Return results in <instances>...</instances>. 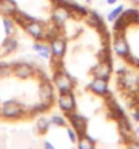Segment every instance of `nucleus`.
Here are the masks:
<instances>
[{
  "label": "nucleus",
  "mask_w": 139,
  "mask_h": 149,
  "mask_svg": "<svg viewBox=\"0 0 139 149\" xmlns=\"http://www.w3.org/2000/svg\"><path fill=\"white\" fill-rule=\"evenodd\" d=\"M24 115V106L16 100H7L3 103L1 117L6 119H18Z\"/></svg>",
  "instance_id": "1"
},
{
  "label": "nucleus",
  "mask_w": 139,
  "mask_h": 149,
  "mask_svg": "<svg viewBox=\"0 0 139 149\" xmlns=\"http://www.w3.org/2000/svg\"><path fill=\"white\" fill-rule=\"evenodd\" d=\"M53 81H54L55 87L59 90V94H65V92H72L73 91V86H74L73 80L62 69H58V71L54 72Z\"/></svg>",
  "instance_id": "2"
},
{
  "label": "nucleus",
  "mask_w": 139,
  "mask_h": 149,
  "mask_svg": "<svg viewBox=\"0 0 139 149\" xmlns=\"http://www.w3.org/2000/svg\"><path fill=\"white\" fill-rule=\"evenodd\" d=\"M39 99L41 102H43L45 104H47L49 107H51L53 102H54V88L51 86L50 81H42L39 86Z\"/></svg>",
  "instance_id": "3"
},
{
  "label": "nucleus",
  "mask_w": 139,
  "mask_h": 149,
  "mask_svg": "<svg viewBox=\"0 0 139 149\" xmlns=\"http://www.w3.org/2000/svg\"><path fill=\"white\" fill-rule=\"evenodd\" d=\"M66 115L69 118L73 129L78 133V137H80V136H84V134L86 133V123H88L86 118H84L82 115H80V114H77V113H73V111L69 114H66Z\"/></svg>",
  "instance_id": "4"
},
{
  "label": "nucleus",
  "mask_w": 139,
  "mask_h": 149,
  "mask_svg": "<svg viewBox=\"0 0 139 149\" xmlns=\"http://www.w3.org/2000/svg\"><path fill=\"white\" fill-rule=\"evenodd\" d=\"M58 106H59V109L65 114H69L72 111H74V109H76V99H74L73 91L59 95V98H58Z\"/></svg>",
  "instance_id": "5"
},
{
  "label": "nucleus",
  "mask_w": 139,
  "mask_h": 149,
  "mask_svg": "<svg viewBox=\"0 0 139 149\" xmlns=\"http://www.w3.org/2000/svg\"><path fill=\"white\" fill-rule=\"evenodd\" d=\"M14 74L22 80H26V79H30L31 76H34L35 69L28 63H16L14 64Z\"/></svg>",
  "instance_id": "6"
},
{
  "label": "nucleus",
  "mask_w": 139,
  "mask_h": 149,
  "mask_svg": "<svg viewBox=\"0 0 139 149\" xmlns=\"http://www.w3.org/2000/svg\"><path fill=\"white\" fill-rule=\"evenodd\" d=\"M51 18H53V23L57 24L58 27H62L64 23L70 18V11L62 6H55L53 14H51Z\"/></svg>",
  "instance_id": "7"
},
{
  "label": "nucleus",
  "mask_w": 139,
  "mask_h": 149,
  "mask_svg": "<svg viewBox=\"0 0 139 149\" xmlns=\"http://www.w3.org/2000/svg\"><path fill=\"white\" fill-rule=\"evenodd\" d=\"M24 30L27 31V34H30L33 38L35 39H43L45 37V26L43 23H41L39 20H34V22H30V23L24 27Z\"/></svg>",
  "instance_id": "8"
},
{
  "label": "nucleus",
  "mask_w": 139,
  "mask_h": 149,
  "mask_svg": "<svg viewBox=\"0 0 139 149\" xmlns=\"http://www.w3.org/2000/svg\"><path fill=\"white\" fill-rule=\"evenodd\" d=\"M113 52L122 58H126L130 54V46H128L127 41H126V37L113 38Z\"/></svg>",
  "instance_id": "9"
},
{
  "label": "nucleus",
  "mask_w": 139,
  "mask_h": 149,
  "mask_svg": "<svg viewBox=\"0 0 139 149\" xmlns=\"http://www.w3.org/2000/svg\"><path fill=\"white\" fill-rule=\"evenodd\" d=\"M93 76L99 79H104V80H108L109 76H111L112 72V65L108 63H104V61H100L96 67L93 68Z\"/></svg>",
  "instance_id": "10"
},
{
  "label": "nucleus",
  "mask_w": 139,
  "mask_h": 149,
  "mask_svg": "<svg viewBox=\"0 0 139 149\" xmlns=\"http://www.w3.org/2000/svg\"><path fill=\"white\" fill-rule=\"evenodd\" d=\"M88 88L92 91L93 94L96 95H101L104 96V94L108 91V80H104V79H99V77H95L91 84L88 86Z\"/></svg>",
  "instance_id": "11"
},
{
  "label": "nucleus",
  "mask_w": 139,
  "mask_h": 149,
  "mask_svg": "<svg viewBox=\"0 0 139 149\" xmlns=\"http://www.w3.org/2000/svg\"><path fill=\"white\" fill-rule=\"evenodd\" d=\"M50 49H51V54L57 56V57H64L66 50V42L65 39L61 38H55L50 42Z\"/></svg>",
  "instance_id": "12"
},
{
  "label": "nucleus",
  "mask_w": 139,
  "mask_h": 149,
  "mask_svg": "<svg viewBox=\"0 0 139 149\" xmlns=\"http://www.w3.org/2000/svg\"><path fill=\"white\" fill-rule=\"evenodd\" d=\"M18 49V41L12 36H8L7 38L4 39L3 45L0 47V56H6V54H10L12 52H15Z\"/></svg>",
  "instance_id": "13"
},
{
  "label": "nucleus",
  "mask_w": 139,
  "mask_h": 149,
  "mask_svg": "<svg viewBox=\"0 0 139 149\" xmlns=\"http://www.w3.org/2000/svg\"><path fill=\"white\" fill-rule=\"evenodd\" d=\"M18 11V6L14 0H1L0 1V12L4 16H11Z\"/></svg>",
  "instance_id": "14"
},
{
  "label": "nucleus",
  "mask_w": 139,
  "mask_h": 149,
  "mask_svg": "<svg viewBox=\"0 0 139 149\" xmlns=\"http://www.w3.org/2000/svg\"><path fill=\"white\" fill-rule=\"evenodd\" d=\"M12 19H14V22L15 23H18V24H20L22 27H26L30 22H34V20H37V18H34V16H31V15H28V14H26V12H23V11H18L12 15Z\"/></svg>",
  "instance_id": "15"
},
{
  "label": "nucleus",
  "mask_w": 139,
  "mask_h": 149,
  "mask_svg": "<svg viewBox=\"0 0 139 149\" xmlns=\"http://www.w3.org/2000/svg\"><path fill=\"white\" fill-rule=\"evenodd\" d=\"M95 146V138L85 133L78 137V148L80 149H92Z\"/></svg>",
  "instance_id": "16"
},
{
  "label": "nucleus",
  "mask_w": 139,
  "mask_h": 149,
  "mask_svg": "<svg viewBox=\"0 0 139 149\" xmlns=\"http://www.w3.org/2000/svg\"><path fill=\"white\" fill-rule=\"evenodd\" d=\"M3 27L7 36H12L15 33V23H14V19H11V16L3 18Z\"/></svg>",
  "instance_id": "17"
},
{
  "label": "nucleus",
  "mask_w": 139,
  "mask_h": 149,
  "mask_svg": "<svg viewBox=\"0 0 139 149\" xmlns=\"http://www.w3.org/2000/svg\"><path fill=\"white\" fill-rule=\"evenodd\" d=\"M49 127H50V119H47L45 117H41L37 121V129H38V132L41 134L46 133L47 130H49Z\"/></svg>",
  "instance_id": "18"
},
{
  "label": "nucleus",
  "mask_w": 139,
  "mask_h": 149,
  "mask_svg": "<svg viewBox=\"0 0 139 149\" xmlns=\"http://www.w3.org/2000/svg\"><path fill=\"white\" fill-rule=\"evenodd\" d=\"M14 73V64L0 63V77H7Z\"/></svg>",
  "instance_id": "19"
},
{
  "label": "nucleus",
  "mask_w": 139,
  "mask_h": 149,
  "mask_svg": "<svg viewBox=\"0 0 139 149\" xmlns=\"http://www.w3.org/2000/svg\"><path fill=\"white\" fill-rule=\"evenodd\" d=\"M123 11H124V7L122 6V4H120V6H118L116 8H113V10L109 12L108 15H107V20H109V22H113V20H115L116 18H118V16H119Z\"/></svg>",
  "instance_id": "20"
},
{
  "label": "nucleus",
  "mask_w": 139,
  "mask_h": 149,
  "mask_svg": "<svg viewBox=\"0 0 139 149\" xmlns=\"http://www.w3.org/2000/svg\"><path fill=\"white\" fill-rule=\"evenodd\" d=\"M50 123H53V125H55V126H64V127H65L66 121H65V118L64 117H59V115H51Z\"/></svg>",
  "instance_id": "21"
},
{
  "label": "nucleus",
  "mask_w": 139,
  "mask_h": 149,
  "mask_svg": "<svg viewBox=\"0 0 139 149\" xmlns=\"http://www.w3.org/2000/svg\"><path fill=\"white\" fill-rule=\"evenodd\" d=\"M66 133H68V136H69V140L72 142H77L78 141V133L73 129V127H68V129H66Z\"/></svg>",
  "instance_id": "22"
},
{
  "label": "nucleus",
  "mask_w": 139,
  "mask_h": 149,
  "mask_svg": "<svg viewBox=\"0 0 139 149\" xmlns=\"http://www.w3.org/2000/svg\"><path fill=\"white\" fill-rule=\"evenodd\" d=\"M43 146H45V148H47V149H53V148H54V145H53V144H50V142H47V141H45Z\"/></svg>",
  "instance_id": "23"
},
{
  "label": "nucleus",
  "mask_w": 139,
  "mask_h": 149,
  "mask_svg": "<svg viewBox=\"0 0 139 149\" xmlns=\"http://www.w3.org/2000/svg\"><path fill=\"white\" fill-rule=\"evenodd\" d=\"M134 119H135L136 122H139V109L135 111V113H134Z\"/></svg>",
  "instance_id": "24"
},
{
  "label": "nucleus",
  "mask_w": 139,
  "mask_h": 149,
  "mask_svg": "<svg viewBox=\"0 0 139 149\" xmlns=\"http://www.w3.org/2000/svg\"><path fill=\"white\" fill-rule=\"evenodd\" d=\"M116 1H118V0H107V3H108V4H111V6H112V4H115Z\"/></svg>",
  "instance_id": "25"
},
{
  "label": "nucleus",
  "mask_w": 139,
  "mask_h": 149,
  "mask_svg": "<svg viewBox=\"0 0 139 149\" xmlns=\"http://www.w3.org/2000/svg\"><path fill=\"white\" fill-rule=\"evenodd\" d=\"M1 109H3V104L0 103V115H1Z\"/></svg>",
  "instance_id": "26"
},
{
  "label": "nucleus",
  "mask_w": 139,
  "mask_h": 149,
  "mask_svg": "<svg viewBox=\"0 0 139 149\" xmlns=\"http://www.w3.org/2000/svg\"><path fill=\"white\" fill-rule=\"evenodd\" d=\"M130 1H132V3H139V0H130Z\"/></svg>",
  "instance_id": "27"
},
{
  "label": "nucleus",
  "mask_w": 139,
  "mask_h": 149,
  "mask_svg": "<svg viewBox=\"0 0 139 149\" xmlns=\"http://www.w3.org/2000/svg\"><path fill=\"white\" fill-rule=\"evenodd\" d=\"M136 23L139 24V14H138V18H136Z\"/></svg>",
  "instance_id": "28"
},
{
  "label": "nucleus",
  "mask_w": 139,
  "mask_h": 149,
  "mask_svg": "<svg viewBox=\"0 0 139 149\" xmlns=\"http://www.w3.org/2000/svg\"><path fill=\"white\" fill-rule=\"evenodd\" d=\"M135 132H136V133L139 134V127H136V130H135Z\"/></svg>",
  "instance_id": "29"
},
{
  "label": "nucleus",
  "mask_w": 139,
  "mask_h": 149,
  "mask_svg": "<svg viewBox=\"0 0 139 149\" xmlns=\"http://www.w3.org/2000/svg\"><path fill=\"white\" fill-rule=\"evenodd\" d=\"M86 1H89V3H91V1H93V0H86Z\"/></svg>",
  "instance_id": "30"
},
{
  "label": "nucleus",
  "mask_w": 139,
  "mask_h": 149,
  "mask_svg": "<svg viewBox=\"0 0 139 149\" xmlns=\"http://www.w3.org/2000/svg\"><path fill=\"white\" fill-rule=\"evenodd\" d=\"M0 1H1V0H0Z\"/></svg>",
  "instance_id": "31"
}]
</instances>
